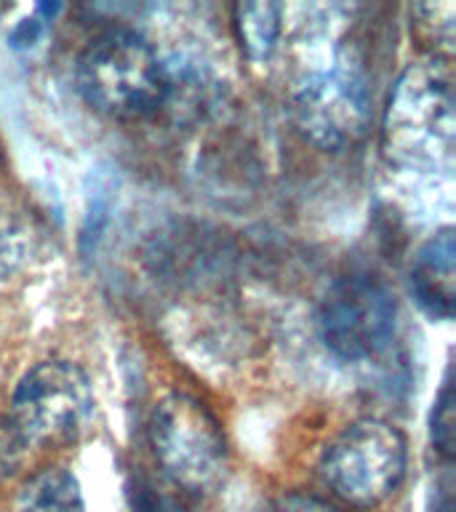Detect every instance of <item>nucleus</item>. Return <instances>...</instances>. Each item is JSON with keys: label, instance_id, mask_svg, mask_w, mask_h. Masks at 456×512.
<instances>
[{"label": "nucleus", "instance_id": "f257e3e1", "mask_svg": "<svg viewBox=\"0 0 456 512\" xmlns=\"http://www.w3.org/2000/svg\"><path fill=\"white\" fill-rule=\"evenodd\" d=\"M454 72L446 56L408 64L387 99L384 158L411 171H446L454 163Z\"/></svg>", "mask_w": 456, "mask_h": 512}, {"label": "nucleus", "instance_id": "f03ea898", "mask_svg": "<svg viewBox=\"0 0 456 512\" xmlns=\"http://www.w3.org/2000/svg\"><path fill=\"white\" fill-rule=\"evenodd\" d=\"M78 88L94 110L134 120L166 102V64L134 30H107L78 59Z\"/></svg>", "mask_w": 456, "mask_h": 512}, {"label": "nucleus", "instance_id": "7ed1b4c3", "mask_svg": "<svg viewBox=\"0 0 456 512\" xmlns=\"http://www.w3.org/2000/svg\"><path fill=\"white\" fill-rule=\"evenodd\" d=\"M150 448L166 478L184 491L206 494L227 472V440L200 400L171 392L155 403L147 424Z\"/></svg>", "mask_w": 456, "mask_h": 512}, {"label": "nucleus", "instance_id": "20e7f679", "mask_svg": "<svg viewBox=\"0 0 456 512\" xmlns=\"http://www.w3.org/2000/svg\"><path fill=\"white\" fill-rule=\"evenodd\" d=\"M403 432L384 419L347 424L320 456V475L342 502L374 507L398 491L406 475Z\"/></svg>", "mask_w": 456, "mask_h": 512}, {"label": "nucleus", "instance_id": "39448f33", "mask_svg": "<svg viewBox=\"0 0 456 512\" xmlns=\"http://www.w3.org/2000/svg\"><path fill=\"white\" fill-rule=\"evenodd\" d=\"M94 411L91 382L70 360H43L19 379L11 422L30 446L70 443L86 430Z\"/></svg>", "mask_w": 456, "mask_h": 512}, {"label": "nucleus", "instance_id": "423d86ee", "mask_svg": "<svg viewBox=\"0 0 456 512\" xmlns=\"http://www.w3.org/2000/svg\"><path fill=\"white\" fill-rule=\"evenodd\" d=\"M395 296L374 275H347L320 302V336L336 358H374L395 334Z\"/></svg>", "mask_w": 456, "mask_h": 512}, {"label": "nucleus", "instance_id": "0eeeda50", "mask_svg": "<svg viewBox=\"0 0 456 512\" xmlns=\"http://www.w3.org/2000/svg\"><path fill=\"white\" fill-rule=\"evenodd\" d=\"M296 128L323 150L350 147L368 131L371 96L366 80L350 70L315 72L296 88Z\"/></svg>", "mask_w": 456, "mask_h": 512}, {"label": "nucleus", "instance_id": "6e6552de", "mask_svg": "<svg viewBox=\"0 0 456 512\" xmlns=\"http://www.w3.org/2000/svg\"><path fill=\"white\" fill-rule=\"evenodd\" d=\"M456 240L454 230L435 232L432 238H427L419 254H416L414 264H411V294L419 302L427 315L438 320L454 318V299H456Z\"/></svg>", "mask_w": 456, "mask_h": 512}, {"label": "nucleus", "instance_id": "1a4fd4ad", "mask_svg": "<svg viewBox=\"0 0 456 512\" xmlns=\"http://www.w3.org/2000/svg\"><path fill=\"white\" fill-rule=\"evenodd\" d=\"M11 512H86V504L72 472L48 467L24 480Z\"/></svg>", "mask_w": 456, "mask_h": 512}, {"label": "nucleus", "instance_id": "9d476101", "mask_svg": "<svg viewBox=\"0 0 456 512\" xmlns=\"http://www.w3.org/2000/svg\"><path fill=\"white\" fill-rule=\"evenodd\" d=\"M235 30L251 59H267L280 35V8L272 3L235 6Z\"/></svg>", "mask_w": 456, "mask_h": 512}, {"label": "nucleus", "instance_id": "9b49d317", "mask_svg": "<svg viewBox=\"0 0 456 512\" xmlns=\"http://www.w3.org/2000/svg\"><path fill=\"white\" fill-rule=\"evenodd\" d=\"M430 435L440 454H454V384L451 379L443 382L438 398H435V408L430 414Z\"/></svg>", "mask_w": 456, "mask_h": 512}, {"label": "nucleus", "instance_id": "f8f14e48", "mask_svg": "<svg viewBox=\"0 0 456 512\" xmlns=\"http://www.w3.org/2000/svg\"><path fill=\"white\" fill-rule=\"evenodd\" d=\"M30 443L22 438L8 416H0V480L11 478L27 459Z\"/></svg>", "mask_w": 456, "mask_h": 512}, {"label": "nucleus", "instance_id": "ddd939ff", "mask_svg": "<svg viewBox=\"0 0 456 512\" xmlns=\"http://www.w3.org/2000/svg\"><path fill=\"white\" fill-rule=\"evenodd\" d=\"M259 512H342L331 507L323 499H315V496H304V494H283L275 496L270 502L264 504Z\"/></svg>", "mask_w": 456, "mask_h": 512}, {"label": "nucleus", "instance_id": "4468645a", "mask_svg": "<svg viewBox=\"0 0 456 512\" xmlns=\"http://www.w3.org/2000/svg\"><path fill=\"white\" fill-rule=\"evenodd\" d=\"M40 35V19H24L14 32H11V40L14 46H32V40Z\"/></svg>", "mask_w": 456, "mask_h": 512}, {"label": "nucleus", "instance_id": "2eb2a0df", "mask_svg": "<svg viewBox=\"0 0 456 512\" xmlns=\"http://www.w3.org/2000/svg\"><path fill=\"white\" fill-rule=\"evenodd\" d=\"M430 512H454V502H451V494H440V499H435Z\"/></svg>", "mask_w": 456, "mask_h": 512}]
</instances>
